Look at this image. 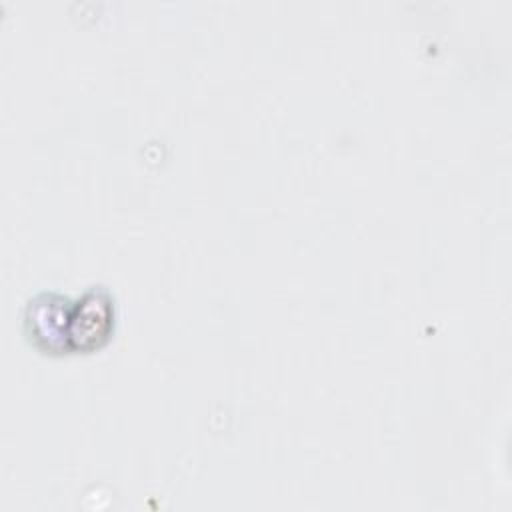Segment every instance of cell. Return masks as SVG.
Returning <instances> with one entry per match:
<instances>
[{
	"mask_svg": "<svg viewBox=\"0 0 512 512\" xmlns=\"http://www.w3.org/2000/svg\"><path fill=\"white\" fill-rule=\"evenodd\" d=\"M110 298L102 290H90L68 312V340L72 348H92L106 338L112 326Z\"/></svg>",
	"mask_w": 512,
	"mask_h": 512,
	"instance_id": "1",
	"label": "cell"
}]
</instances>
